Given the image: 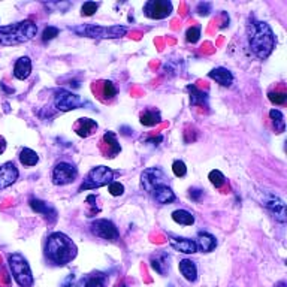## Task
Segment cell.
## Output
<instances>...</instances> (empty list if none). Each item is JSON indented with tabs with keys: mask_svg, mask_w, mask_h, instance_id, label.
Segmentation results:
<instances>
[{
	"mask_svg": "<svg viewBox=\"0 0 287 287\" xmlns=\"http://www.w3.org/2000/svg\"><path fill=\"white\" fill-rule=\"evenodd\" d=\"M247 38L250 49L260 60L268 59L277 43L271 26L265 21H257L254 18H251L247 24Z\"/></svg>",
	"mask_w": 287,
	"mask_h": 287,
	"instance_id": "obj_1",
	"label": "cell"
},
{
	"mask_svg": "<svg viewBox=\"0 0 287 287\" xmlns=\"http://www.w3.org/2000/svg\"><path fill=\"white\" fill-rule=\"evenodd\" d=\"M78 248L75 243L63 232H54L48 237L45 254L49 262L57 266H65L77 257Z\"/></svg>",
	"mask_w": 287,
	"mask_h": 287,
	"instance_id": "obj_2",
	"label": "cell"
},
{
	"mask_svg": "<svg viewBox=\"0 0 287 287\" xmlns=\"http://www.w3.org/2000/svg\"><path fill=\"white\" fill-rule=\"evenodd\" d=\"M38 33V26L32 20H24L11 26L0 27V45L11 46L32 41Z\"/></svg>",
	"mask_w": 287,
	"mask_h": 287,
	"instance_id": "obj_3",
	"label": "cell"
},
{
	"mask_svg": "<svg viewBox=\"0 0 287 287\" xmlns=\"http://www.w3.org/2000/svg\"><path fill=\"white\" fill-rule=\"evenodd\" d=\"M71 30L80 36L93 38V39H119L127 33V27L124 26H97V24H82L77 27H71Z\"/></svg>",
	"mask_w": 287,
	"mask_h": 287,
	"instance_id": "obj_4",
	"label": "cell"
},
{
	"mask_svg": "<svg viewBox=\"0 0 287 287\" xmlns=\"http://www.w3.org/2000/svg\"><path fill=\"white\" fill-rule=\"evenodd\" d=\"M11 274L20 287H32L35 283L30 265L21 253H11L8 256Z\"/></svg>",
	"mask_w": 287,
	"mask_h": 287,
	"instance_id": "obj_5",
	"label": "cell"
},
{
	"mask_svg": "<svg viewBox=\"0 0 287 287\" xmlns=\"http://www.w3.org/2000/svg\"><path fill=\"white\" fill-rule=\"evenodd\" d=\"M112 180H114V170L111 167H108V166H96L84 178V183L80 187V192H82V190H93V189L108 186V184L112 183Z\"/></svg>",
	"mask_w": 287,
	"mask_h": 287,
	"instance_id": "obj_6",
	"label": "cell"
},
{
	"mask_svg": "<svg viewBox=\"0 0 287 287\" xmlns=\"http://www.w3.org/2000/svg\"><path fill=\"white\" fill-rule=\"evenodd\" d=\"M54 105H55V108L59 111L68 112V111H72V109H78V108H81L84 105H90V103H87L78 94H75V93H72L69 90L60 88V90L55 91Z\"/></svg>",
	"mask_w": 287,
	"mask_h": 287,
	"instance_id": "obj_7",
	"label": "cell"
},
{
	"mask_svg": "<svg viewBox=\"0 0 287 287\" xmlns=\"http://www.w3.org/2000/svg\"><path fill=\"white\" fill-rule=\"evenodd\" d=\"M90 231L93 235L105 240V241H117L120 238V232L117 229V226L106 218H99L94 220L90 226Z\"/></svg>",
	"mask_w": 287,
	"mask_h": 287,
	"instance_id": "obj_8",
	"label": "cell"
},
{
	"mask_svg": "<svg viewBox=\"0 0 287 287\" xmlns=\"http://www.w3.org/2000/svg\"><path fill=\"white\" fill-rule=\"evenodd\" d=\"M172 3L169 0H148L144 5L145 17L151 20H164L172 14Z\"/></svg>",
	"mask_w": 287,
	"mask_h": 287,
	"instance_id": "obj_9",
	"label": "cell"
},
{
	"mask_svg": "<svg viewBox=\"0 0 287 287\" xmlns=\"http://www.w3.org/2000/svg\"><path fill=\"white\" fill-rule=\"evenodd\" d=\"M77 177H78V169L74 164L66 163V162L57 163L52 169V183L55 186L71 184L77 180Z\"/></svg>",
	"mask_w": 287,
	"mask_h": 287,
	"instance_id": "obj_10",
	"label": "cell"
},
{
	"mask_svg": "<svg viewBox=\"0 0 287 287\" xmlns=\"http://www.w3.org/2000/svg\"><path fill=\"white\" fill-rule=\"evenodd\" d=\"M167 177L164 175V172L159 167H148L142 172L141 175V184L144 187V190L147 193H151L157 186L167 184Z\"/></svg>",
	"mask_w": 287,
	"mask_h": 287,
	"instance_id": "obj_11",
	"label": "cell"
},
{
	"mask_svg": "<svg viewBox=\"0 0 287 287\" xmlns=\"http://www.w3.org/2000/svg\"><path fill=\"white\" fill-rule=\"evenodd\" d=\"M262 202H263V205L271 211V214L275 217L277 221H280V223H286V214H287L286 204H284V201H283L280 196L266 192L265 196H263V201H262Z\"/></svg>",
	"mask_w": 287,
	"mask_h": 287,
	"instance_id": "obj_12",
	"label": "cell"
},
{
	"mask_svg": "<svg viewBox=\"0 0 287 287\" xmlns=\"http://www.w3.org/2000/svg\"><path fill=\"white\" fill-rule=\"evenodd\" d=\"M18 175L20 172L14 162L0 164V190H5L9 186H12L18 180Z\"/></svg>",
	"mask_w": 287,
	"mask_h": 287,
	"instance_id": "obj_13",
	"label": "cell"
},
{
	"mask_svg": "<svg viewBox=\"0 0 287 287\" xmlns=\"http://www.w3.org/2000/svg\"><path fill=\"white\" fill-rule=\"evenodd\" d=\"M29 204H30V208H32L35 212H38V214L43 215L45 218H48V221H51V223L55 221V218H57V211H55V208L52 205L43 202L41 199H36V198H30Z\"/></svg>",
	"mask_w": 287,
	"mask_h": 287,
	"instance_id": "obj_14",
	"label": "cell"
},
{
	"mask_svg": "<svg viewBox=\"0 0 287 287\" xmlns=\"http://www.w3.org/2000/svg\"><path fill=\"white\" fill-rule=\"evenodd\" d=\"M169 244L170 247L175 250V251H180V253H186V254H193L198 251V246H196V241L193 240H189V238H180V237H169Z\"/></svg>",
	"mask_w": 287,
	"mask_h": 287,
	"instance_id": "obj_15",
	"label": "cell"
},
{
	"mask_svg": "<svg viewBox=\"0 0 287 287\" xmlns=\"http://www.w3.org/2000/svg\"><path fill=\"white\" fill-rule=\"evenodd\" d=\"M153 199L160 204V205H166V204H170L175 201V193L172 192V189L167 186V184H162V186H157L151 193Z\"/></svg>",
	"mask_w": 287,
	"mask_h": 287,
	"instance_id": "obj_16",
	"label": "cell"
},
{
	"mask_svg": "<svg viewBox=\"0 0 287 287\" xmlns=\"http://www.w3.org/2000/svg\"><path fill=\"white\" fill-rule=\"evenodd\" d=\"M32 74V60L29 57H21L15 62V66H14V77L17 80H27L29 75Z\"/></svg>",
	"mask_w": 287,
	"mask_h": 287,
	"instance_id": "obj_17",
	"label": "cell"
},
{
	"mask_svg": "<svg viewBox=\"0 0 287 287\" xmlns=\"http://www.w3.org/2000/svg\"><path fill=\"white\" fill-rule=\"evenodd\" d=\"M208 77H209L211 80H214L215 82H218V84L223 85V87H231L232 82H234L232 72H231L229 69H226V68H215V69H212V71L208 74Z\"/></svg>",
	"mask_w": 287,
	"mask_h": 287,
	"instance_id": "obj_18",
	"label": "cell"
},
{
	"mask_svg": "<svg viewBox=\"0 0 287 287\" xmlns=\"http://www.w3.org/2000/svg\"><path fill=\"white\" fill-rule=\"evenodd\" d=\"M186 90L190 94V105L192 106H208V93L199 90L196 85H187Z\"/></svg>",
	"mask_w": 287,
	"mask_h": 287,
	"instance_id": "obj_19",
	"label": "cell"
},
{
	"mask_svg": "<svg viewBox=\"0 0 287 287\" xmlns=\"http://www.w3.org/2000/svg\"><path fill=\"white\" fill-rule=\"evenodd\" d=\"M74 129H75V132H77L78 136L88 138V136L93 135L94 130L97 129V123H96L94 120H91V119H85V117H84V119H78V122L75 123Z\"/></svg>",
	"mask_w": 287,
	"mask_h": 287,
	"instance_id": "obj_20",
	"label": "cell"
},
{
	"mask_svg": "<svg viewBox=\"0 0 287 287\" xmlns=\"http://www.w3.org/2000/svg\"><path fill=\"white\" fill-rule=\"evenodd\" d=\"M102 142L105 144V147H108V151H106V157H116L120 151H122V147L117 141V136L114 132H106L103 135V139Z\"/></svg>",
	"mask_w": 287,
	"mask_h": 287,
	"instance_id": "obj_21",
	"label": "cell"
},
{
	"mask_svg": "<svg viewBox=\"0 0 287 287\" xmlns=\"http://www.w3.org/2000/svg\"><path fill=\"white\" fill-rule=\"evenodd\" d=\"M150 263H151V268H153L157 274H160V275H164V274L169 271V256H167L166 253H157V254H154V256L151 257V260H150Z\"/></svg>",
	"mask_w": 287,
	"mask_h": 287,
	"instance_id": "obj_22",
	"label": "cell"
},
{
	"mask_svg": "<svg viewBox=\"0 0 287 287\" xmlns=\"http://www.w3.org/2000/svg\"><path fill=\"white\" fill-rule=\"evenodd\" d=\"M180 272L190 283L196 281V278H198V268H196L195 262H192L189 259H184L180 262Z\"/></svg>",
	"mask_w": 287,
	"mask_h": 287,
	"instance_id": "obj_23",
	"label": "cell"
},
{
	"mask_svg": "<svg viewBox=\"0 0 287 287\" xmlns=\"http://www.w3.org/2000/svg\"><path fill=\"white\" fill-rule=\"evenodd\" d=\"M196 246H198V248H199L202 253H209V251H212V250L217 247V241H215V238H214L211 234H208V232H199V234H198Z\"/></svg>",
	"mask_w": 287,
	"mask_h": 287,
	"instance_id": "obj_24",
	"label": "cell"
},
{
	"mask_svg": "<svg viewBox=\"0 0 287 287\" xmlns=\"http://www.w3.org/2000/svg\"><path fill=\"white\" fill-rule=\"evenodd\" d=\"M139 122L142 126H147V127H153L156 124H159L162 122V116L157 109H145L141 117H139Z\"/></svg>",
	"mask_w": 287,
	"mask_h": 287,
	"instance_id": "obj_25",
	"label": "cell"
},
{
	"mask_svg": "<svg viewBox=\"0 0 287 287\" xmlns=\"http://www.w3.org/2000/svg\"><path fill=\"white\" fill-rule=\"evenodd\" d=\"M172 220L178 224H183V226H192L195 223V217L192 212L186 211V209H177L172 212Z\"/></svg>",
	"mask_w": 287,
	"mask_h": 287,
	"instance_id": "obj_26",
	"label": "cell"
},
{
	"mask_svg": "<svg viewBox=\"0 0 287 287\" xmlns=\"http://www.w3.org/2000/svg\"><path fill=\"white\" fill-rule=\"evenodd\" d=\"M269 117H271V122L274 126V130L277 133H283L286 130V122H284V116L281 111L278 109H271L269 111Z\"/></svg>",
	"mask_w": 287,
	"mask_h": 287,
	"instance_id": "obj_27",
	"label": "cell"
},
{
	"mask_svg": "<svg viewBox=\"0 0 287 287\" xmlns=\"http://www.w3.org/2000/svg\"><path fill=\"white\" fill-rule=\"evenodd\" d=\"M20 162L24 166H35L39 162V156L30 148H23L20 153Z\"/></svg>",
	"mask_w": 287,
	"mask_h": 287,
	"instance_id": "obj_28",
	"label": "cell"
},
{
	"mask_svg": "<svg viewBox=\"0 0 287 287\" xmlns=\"http://www.w3.org/2000/svg\"><path fill=\"white\" fill-rule=\"evenodd\" d=\"M84 287H108V277L105 274H102V272L91 274L87 278Z\"/></svg>",
	"mask_w": 287,
	"mask_h": 287,
	"instance_id": "obj_29",
	"label": "cell"
},
{
	"mask_svg": "<svg viewBox=\"0 0 287 287\" xmlns=\"http://www.w3.org/2000/svg\"><path fill=\"white\" fill-rule=\"evenodd\" d=\"M208 180H209V181H211V184H212L214 187H217V189H220V187L226 183L224 175H223L218 169L211 170V172H209V175H208Z\"/></svg>",
	"mask_w": 287,
	"mask_h": 287,
	"instance_id": "obj_30",
	"label": "cell"
},
{
	"mask_svg": "<svg viewBox=\"0 0 287 287\" xmlns=\"http://www.w3.org/2000/svg\"><path fill=\"white\" fill-rule=\"evenodd\" d=\"M199 39H201V27H189L186 32V41L196 43Z\"/></svg>",
	"mask_w": 287,
	"mask_h": 287,
	"instance_id": "obj_31",
	"label": "cell"
},
{
	"mask_svg": "<svg viewBox=\"0 0 287 287\" xmlns=\"http://www.w3.org/2000/svg\"><path fill=\"white\" fill-rule=\"evenodd\" d=\"M268 97H269V100H271L272 103H275V105H283V103L286 102L287 94L284 91H269V93H268Z\"/></svg>",
	"mask_w": 287,
	"mask_h": 287,
	"instance_id": "obj_32",
	"label": "cell"
},
{
	"mask_svg": "<svg viewBox=\"0 0 287 287\" xmlns=\"http://www.w3.org/2000/svg\"><path fill=\"white\" fill-rule=\"evenodd\" d=\"M59 33H60V30H59L57 27H54V26H48V27H45V29H43V33H42V41L43 42L52 41L55 36H59Z\"/></svg>",
	"mask_w": 287,
	"mask_h": 287,
	"instance_id": "obj_33",
	"label": "cell"
},
{
	"mask_svg": "<svg viewBox=\"0 0 287 287\" xmlns=\"http://www.w3.org/2000/svg\"><path fill=\"white\" fill-rule=\"evenodd\" d=\"M97 8H99V3H96V2H85L81 8V14L84 17H91L97 11Z\"/></svg>",
	"mask_w": 287,
	"mask_h": 287,
	"instance_id": "obj_34",
	"label": "cell"
},
{
	"mask_svg": "<svg viewBox=\"0 0 287 287\" xmlns=\"http://www.w3.org/2000/svg\"><path fill=\"white\" fill-rule=\"evenodd\" d=\"M172 170H174L175 177H186V174H187V166H186V163H184L183 160H175V162L172 163Z\"/></svg>",
	"mask_w": 287,
	"mask_h": 287,
	"instance_id": "obj_35",
	"label": "cell"
},
{
	"mask_svg": "<svg viewBox=\"0 0 287 287\" xmlns=\"http://www.w3.org/2000/svg\"><path fill=\"white\" fill-rule=\"evenodd\" d=\"M103 96L106 99H112L117 96V88L111 81H103Z\"/></svg>",
	"mask_w": 287,
	"mask_h": 287,
	"instance_id": "obj_36",
	"label": "cell"
},
{
	"mask_svg": "<svg viewBox=\"0 0 287 287\" xmlns=\"http://www.w3.org/2000/svg\"><path fill=\"white\" fill-rule=\"evenodd\" d=\"M109 193L111 196H122L124 193V186L119 181H112L109 184Z\"/></svg>",
	"mask_w": 287,
	"mask_h": 287,
	"instance_id": "obj_37",
	"label": "cell"
},
{
	"mask_svg": "<svg viewBox=\"0 0 287 287\" xmlns=\"http://www.w3.org/2000/svg\"><path fill=\"white\" fill-rule=\"evenodd\" d=\"M196 11H198V14H199V15H202V17H206V15H209V12H211V3L201 2V3L198 5Z\"/></svg>",
	"mask_w": 287,
	"mask_h": 287,
	"instance_id": "obj_38",
	"label": "cell"
},
{
	"mask_svg": "<svg viewBox=\"0 0 287 287\" xmlns=\"http://www.w3.org/2000/svg\"><path fill=\"white\" fill-rule=\"evenodd\" d=\"M202 195H204L202 190H199V189H190V198H192L193 201H199Z\"/></svg>",
	"mask_w": 287,
	"mask_h": 287,
	"instance_id": "obj_39",
	"label": "cell"
},
{
	"mask_svg": "<svg viewBox=\"0 0 287 287\" xmlns=\"http://www.w3.org/2000/svg\"><path fill=\"white\" fill-rule=\"evenodd\" d=\"M162 141H163V136H162V135H159V136H156V138H148V139H147V144L159 145V144H160Z\"/></svg>",
	"mask_w": 287,
	"mask_h": 287,
	"instance_id": "obj_40",
	"label": "cell"
},
{
	"mask_svg": "<svg viewBox=\"0 0 287 287\" xmlns=\"http://www.w3.org/2000/svg\"><path fill=\"white\" fill-rule=\"evenodd\" d=\"M5 150H6V141L3 136H0V156L5 153Z\"/></svg>",
	"mask_w": 287,
	"mask_h": 287,
	"instance_id": "obj_41",
	"label": "cell"
},
{
	"mask_svg": "<svg viewBox=\"0 0 287 287\" xmlns=\"http://www.w3.org/2000/svg\"><path fill=\"white\" fill-rule=\"evenodd\" d=\"M71 281H74V275H69V277H68V280L63 283V287H69V283H71Z\"/></svg>",
	"mask_w": 287,
	"mask_h": 287,
	"instance_id": "obj_42",
	"label": "cell"
},
{
	"mask_svg": "<svg viewBox=\"0 0 287 287\" xmlns=\"http://www.w3.org/2000/svg\"><path fill=\"white\" fill-rule=\"evenodd\" d=\"M274 287H287V284H286V281H283V280H281V281H278V283H277Z\"/></svg>",
	"mask_w": 287,
	"mask_h": 287,
	"instance_id": "obj_43",
	"label": "cell"
}]
</instances>
